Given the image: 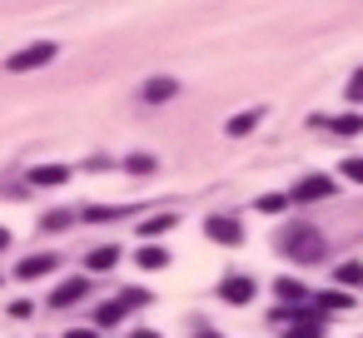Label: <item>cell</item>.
<instances>
[{
	"label": "cell",
	"instance_id": "cell-1",
	"mask_svg": "<svg viewBox=\"0 0 363 338\" xmlns=\"http://www.w3.org/2000/svg\"><path fill=\"white\" fill-rule=\"evenodd\" d=\"M279 249H284L289 259H298V264H313V259H323V234L308 229V224H298L289 239H279Z\"/></svg>",
	"mask_w": 363,
	"mask_h": 338
},
{
	"label": "cell",
	"instance_id": "cell-2",
	"mask_svg": "<svg viewBox=\"0 0 363 338\" xmlns=\"http://www.w3.org/2000/svg\"><path fill=\"white\" fill-rule=\"evenodd\" d=\"M338 194V184L328 179V174H303L294 189H289V204H318V199H333Z\"/></svg>",
	"mask_w": 363,
	"mask_h": 338
},
{
	"label": "cell",
	"instance_id": "cell-3",
	"mask_svg": "<svg viewBox=\"0 0 363 338\" xmlns=\"http://www.w3.org/2000/svg\"><path fill=\"white\" fill-rule=\"evenodd\" d=\"M50 60H55V45H50V40H35V45L16 50V55H11L6 65H11V70L21 75V70H35V65H50Z\"/></svg>",
	"mask_w": 363,
	"mask_h": 338
},
{
	"label": "cell",
	"instance_id": "cell-4",
	"mask_svg": "<svg viewBox=\"0 0 363 338\" xmlns=\"http://www.w3.org/2000/svg\"><path fill=\"white\" fill-rule=\"evenodd\" d=\"M204 234H209L214 244H244V229H239V219H229V214L204 219Z\"/></svg>",
	"mask_w": 363,
	"mask_h": 338
},
{
	"label": "cell",
	"instance_id": "cell-5",
	"mask_svg": "<svg viewBox=\"0 0 363 338\" xmlns=\"http://www.w3.org/2000/svg\"><path fill=\"white\" fill-rule=\"evenodd\" d=\"M284 338H323V318L318 313H298L294 308V318H289V328H279Z\"/></svg>",
	"mask_w": 363,
	"mask_h": 338
},
{
	"label": "cell",
	"instance_id": "cell-6",
	"mask_svg": "<svg viewBox=\"0 0 363 338\" xmlns=\"http://www.w3.org/2000/svg\"><path fill=\"white\" fill-rule=\"evenodd\" d=\"M85 293H90V278H65V283H55L50 308H70V303H80Z\"/></svg>",
	"mask_w": 363,
	"mask_h": 338
},
{
	"label": "cell",
	"instance_id": "cell-7",
	"mask_svg": "<svg viewBox=\"0 0 363 338\" xmlns=\"http://www.w3.org/2000/svg\"><path fill=\"white\" fill-rule=\"evenodd\" d=\"M219 298H224V303H249V298H254V278H244V274H224Z\"/></svg>",
	"mask_w": 363,
	"mask_h": 338
},
{
	"label": "cell",
	"instance_id": "cell-8",
	"mask_svg": "<svg viewBox=\"0 0 363 338\" xmlns=\"http://www.w3.org/2000/svg\"><path fill=\"white\" fill-rule=\"evenodd\" d=\"M328 135H338V140H348V135H363V115H328V120H318Z\"/></svg>",
	"mask_w": 363,
	"mask_h": 338
},
{
	"label": "cell",
	"instance_id": "cell-9",
	"mask_svg": "<svg viewBox=\"0 0 363 338\" xmlns=\"http://www.w3.org/2000/svg\"><path fill=\"white\" fill-rule=\"evenodd\" d=\"M50 269H55V254H30V259H21L16 278H45Z\"/></svg>",
	"mask_w": 363,
	"mask_h": 338
},
{
	"label": "cell",
	"instance_id": "cell-10",
	"mask_svg": "<svg viewBox=\"0 0 363 338\" xmlns=\"http://www.w3.org/2000/svg\"><path fill=\"white\" fill-rule=\"evenodd\" d=\"M65 164H35L30 169V184H40V189H55V184H65Z\"/></svg>",
	"mask_w": 363,
	"mask_h": 338
},
{
	"label": "cell",
	"instance_id": "cell-11",
	"mask_svg": "<svg viewBox=\"0 0 363 338\" xmlns=\"http://www.w3.org/2000/svg\"><path fill=\"white\" fill-rule=\"evenodd\" d=\"M115 259H120V249L115 244H100L90 259H85V269H95V274H105V269H115Z\"/></svg>",
	"mask_w": 363,
	"mask_h": 338
},
{
	"label": "cell",
	"instance_id": "cell-12",
	"mask_svg": "<svg viewBox=\"0 0 363 338\" xmlns=\"http://www.w3.org/2000/svg\"><path fill=\"white\" fill-rule=\"evenodd\" d=\"M333 278H338V288H343V293H348V288H363V264H338V274H333Z\"/></svg>",
	"mask_w": 363,
	"mask_h": 338
},
{
	"label": "cell",
	"instance_id": "cell-13",
	"mask_svg": "<svg viewBox=\"0 0 363 338\" xmlns=\"http://www.w3.org/2000/svg\"><path fill=\"white\" fill-rule=\"evenodd\" d=\"M135 259H140V269H164V264H169V254H164L160 244H145Z\"/></svg>",
	"mask_w": 363,
	"mask_h": 338
},
{
	"label": "cell",
	"instance_id": "cell-14",
	"mask_svg": "<svg viewBox=\"0 0 363 338\" xmlns=\"http://www.w3.org/2000/svg\"><path fill=\"white\" fill-rule=\"evenodd\" d=\"M274 293H279V303H298V298H303V283H294V278H279V283H274Z\"/></svg>",
	"mask_w": 363,
	"mask_h": 338
},
{
	"label": "cell",
	"instance_id": "cell-15",
	"mask_svg": "<svg viewBox=\"0 0 363 338\" xmlns=\"http://www.w3.org/2000/svg\"><path fill=\"white\" fill-rule=\"evenodd\" d=\"M323 308H348V293H343V288H323V293H318V313H323Z\"/></svg>",
	"mask_w": 363,
	"mask_h": 338
},
{
	"label": "cell",
	"instance_id": "cell-16",
	"mask_svg": "<svg viewBox=\"0 0 363 338\" xmlns=\"http://www.w3.org/2000/svg\"><path fill=\"white\" fill-rule=\"evenodd\" d=\"M95 318H100V328H115V323H120V318H125V303H120V298H115V303H105V308H100V313H95Z\"/></svg>",
	"mask_w": 363,
	"mask_h": 338
},
{
	"label": "cell",
	"instance_id": "cell-17",
	"mask_svg": "<svg viewBox=\"0 0 363 338\" xmlns=\"http://www.w3.org/2000/svg\"><path fill=\"white\" fill-rule=\"evenodd\" d=\"M174 95V80H150L145 85V100H169Z\"/></svg>",
	"mask_w": 363,
	"mask_h": 338
},
{
	"label": "cell",
	"instance_id": "cell-18",
	"mask_svg": "<svg viewBox=\"0 0 363 338\" xmlns=\"http://www.w3.org/2000/svg\"><path fill=\"white\" fill-rule=\"evenodd\" d=\"M254 125H259V110H249V115H234V120H229V135H249Z\"/></svg>",
	"mask_w": 363,
	"mask_h": 338
},
{
	"label": "cell",
	"instance_id": "cell-19",
	"mask_svg": "<svg viewBox=\"0 0 363 338\" xmlns=\"http://www.w3.org/2000/svg\"><path fill=\"white\" fill-rule=\"evenodd\" d=\"M259 209H264V214H284V209H289V194H264Z\"/></svg>",
	"mask_w": 363,
	"mask_h": 338
},
{
	"label": "cell",
	"instance_id": "cell-20",
	"mask_svg": "<svg viewBox=\"0 0 363 338\" xmlns=\"http://www.w3.org/2000/svg\"><path fill=\"white\" fill-rule=\"evenodd\" d=\"M169 224H174V214H155V219H150V224H145V234H164V229H169Z\"/></svg>",
	"mask_w": 363,
	"mask_h": 338
},
{
	"label": "cell",
	"instance_id": "cell-21",
	"mask_svg": "<svg viewBox=\"0 0 363 338\" xmlns=\"http://www.w3.org/2000/svg\"><path fill=\"white\" fill-rule=\"evenodd\" d=\"M130 169H135V174H150V169H155V159H150V154H135V159H130Z\"/></svg>",
	"mask_w": 363,
	"mask_h": 338
},
{
	"label": "cell",
	"instance_id": "cell-22",
	"mask_svg": "<svg viewBox=\"0 0 363 338\" xmlns=\"http://www.w3.org/2000/svg\"><path fill=\"white\" fill-rule=\"evenodd\" d=\"M343 174H348V179H358V184H363V159H343Z\"/></svg>",
	"mask_w": 363,
	"mask_h": 338
},
{
	"label": "cell",
	"instance_id": "cell-23",
	"mask_svg": "<svg viewBox=\"0 0 363 338\" xmlns=\"http://www.w3.org/2000/svg\"><path fill=\"white\" fill-rule=\"evenodd\" d=\"M348 100H363V70H358V75L348 80Z\"/></svg>",
	"mask_w": 363,
	"mask_h": 338
},
{
	"label": "cell",
	"instance_id": "cell-24",
	"mask_svg": "<svg viewBox=\"0 0 363 338\" xmlns=\"http://www.w3.org/2000/svg\"><path fill=\"white\" fill-rule=\"evenodd\" d=\"M65 338H100V333H95V328H70Z\"/></svg>",
	"mask_w": 363,
	"mask_h": 338
},
{
	"label": "cell",
	"instance_id": "cell-25",
	"mask_svg": "<svg viewBox=\"0 0 363 338\" xmlns=\"http://www.w3.org/2000/svg\"><path fill=\"white\" fill-rule=\"evenodd\" d=\"M130 338H160V333H150V328H135V333H130Z\"/></svg>",
	"mask_w": 363,
	"mask_h": 338
},
{
	"label": "cell",
	"instance_id": "cell-26",
	"mask_svg": "<svg viewBox=\"0 0 363 338\" xmlns=\"http://www.w3.org/2000/svg\"><path fill=\"white\" fill-rule=\"evenodd\" d=\"M6 244H11V234H6V229H0V249H6Z\"/></svg>",
	"mask_w": 363,
	"mask_h": 338
}]
</instances>
